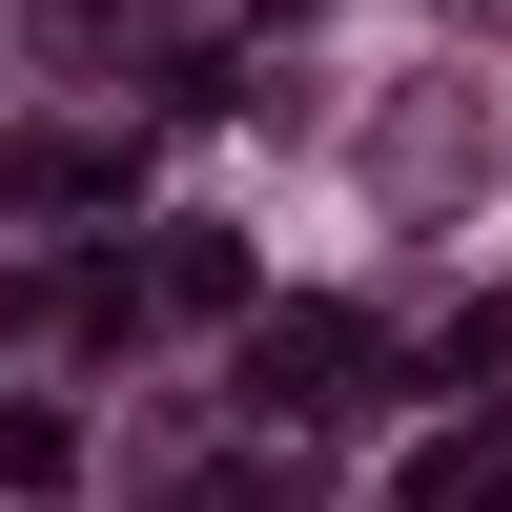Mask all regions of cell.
I'll return each mask as SVG.
<instances>
[{
    "mask_svg": "<svg viewBox=\"0 0 512 512\" xmlns=\"http://www.w3.org/2000/svg\"><path fill=\"white\" fill-rule=\"evenodd\" d=\"M349 369H369V328H349V308H267V328H246V410H267V431L349 410Z\"/></svg>",
    "mask_w": 512,
    "mask_h": 512,
    "instance_id": "obj_1",
    "label": "cell"
},
{
    "mask_svg": "<svg viewBox=\"0 0 512 512\" xmlns=\"http://www.w3.org/2000/svg\"><path fill=\"white\" fill-rule=\"evenodd\" d=\"M0 205H123V144H62L41 123V144H0Z\"/></svg>",
    "mask_w": 512,
    "mask_h": 512,
    "instance_id": "obj_2",
    "label": "cell"
},
{
    "mask_svg": "<svg viewBox=\"0 0 512 512\" xmlns=\"http://www.w3.org/2000/svg\"><path fill=\"white\" fill-rule=\"evenodd\" d=\"M410 512H512V451H472V431L410 451Z\"/></svg>",
    "mask_w": 512,
    "mask_h": 512,
    "instance_id": "obj_3",
    "label": "cell"
},
{
    "mask_svg": "<svg viewBox=\"0 0 512 512\" xmlns=\"http://www.w3.org/2000/svg\"><path fill=\"white\" fill-rule=\"evenodd\" d=\"M82 472V431H62V410H0V492H62Z\"/></svg>",
    "mask_w": 512,
    "mask_h": 512,
    "instance_id": "obj_4",
    "label": "cell"
}]
</instances>
